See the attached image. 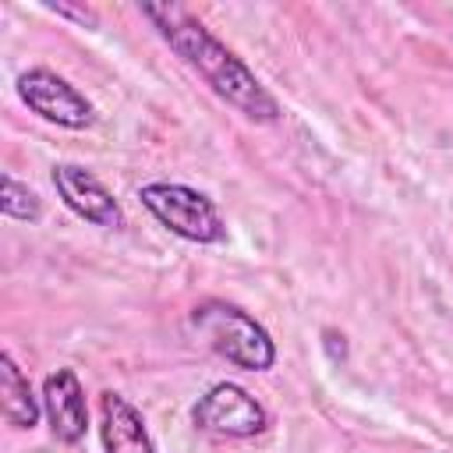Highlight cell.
<instances>
[{"label":"cell","instance_id":"obj_4","mask_svg":"<svg viewBox=\"0 0 453 453\" xmlns=\"http://www.w3.org/2000/svg\"><path fill=\"white\" fill-rule=\"evenodd\" d=\"M191 425L219 439H251L269 428V411L237 382H216L195 400Z\"/></svg>","mask_w":453,"mask_h":453},{"label":"cell","instance_id":"obj_2","mask_svg":"<svg viewBox=\"0 0 453 453\" xmlns=\"http://www.w3.org/2000/svg\"><path fill=\"white\" fill-rule=\"evenodd\" d=\"M191 329L198 333V340L216 350L223 361H230L234 368L244 372H265L276 361V343L265 333L262 322H255L244 308L209 297L191 311Z\"/></svg>","mask_w":453,"mask_h":453},{"label":"cell","instance_id":"obj_3","mask_svg":"<svg viewBox=\"0 0 453 453\" xmlns=\"http://www.w3.org/2000/svg\"><path fill=\"white\" fill-rule=\"evenodd\" d=\"M138 202L177 237L191 244H223L226 241V223L219 209L212 205L209 195L188 184H170V180H152L138 188Z\"/></svg>","mask_w":453,"mask_h":453},{"label":"cell","instance_id":"obj_1","mask_svg":"<svg viewBox=\"0 0 453 453\" xmlns=\"http://www.w3.org/2000/svg\"><path fill=\"white\" fill-rule=\"evenodd\" d=\"M142 14L156 25V32L170 42V50L237 113H244L255 124L280 120V103L269 96V88L255 78V71L226 50L198 18H191L177 4H145Z\"/></svg>","mask_w":453,"mask_h":453},{"label":"cell","instance_id":"obj_9","mask_svg":"<svg viewBox=\"0 0 453 453\" xmlns=\"http://www.w3.org/2000/svg\"><path fill=\"white\" fill-rule=\"evenodd\" d=\"M0 396H4V418L14 428H35L42 414V396L32 393L28 375L18 368V361L4 350L0 354Z\"/></svg>","mask_w":453,"mask_h":453},{"label":"cell","instance_id":"obj_6","mask_svg":"<svg viewBox=\"0 0 453 453\" xmlns=\"http://www.w3.org/2000/svg\"><path fill=\"white\" fill-rule=\"evenodd\" d=\"M60 202L85 223L92 226H103V230H117L124 226V209L120 202L113 198V191L85 166L78 163H57L53 173H50Z\"/></svg>","mask_w":453,"mask_h":453},{"label":"cell","instance_id":"obj_10","mask_svg":"<svg viewBox=\"0 0 453 453\" xmlns=\"http://www.w3.org/2000/svg\"><path fill=\"white\" fill-rule=\"evenodd\" d=\"M0 209L7 219H21V223H35L42 216V202L39 195L21 184L14 173H4V195H0Z\"/></svg>","mask_w":453,"mask_h":453},{"label":"cell","instance_id":"obj_7","mask_svg":"<svg viewBox=\"0 0 453 453\" xmlns=\"http://www.w3.org/2000/svg\"><path fill=\"white\" fill-rule=\"evenodd\" d=\"M42 411L53 439L74 446L88 428V403L78 375L71 368H57L42 379Z\"/></svg>","mask_w":453,"mask_h":453},{"label":"cell","instance_id":"obj_8","mask_svg":"<svg viewBox=\"0 0 453 453\" xmlns=\"http://www.w3.org/2000/svg\"><path fill=\"white\" fill-rule=\"evenodd\" d=\"M99 439L106 453H156L142 414L113 389L99 396Z\"/></svg>","mask_w":453,"mask_h":453},{"label":"cell","instance_id":"obj_5","mask_svg":"<svg viewBox=\"0 0 453 453\" xmlns=\"http://www.w3.org/2000/svg\"><path fill=\"white\" fill-rule=\"evenodd\" d=\"M18 96L32 113L57 127L85 131L96 124V106L50 67H28L25 74H18Z\"/></svg>","mask_w":453,"mask_h":453}]
</instances>
